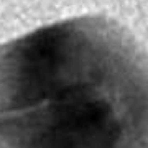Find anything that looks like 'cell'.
<instances>
[{
  "mask_svg": "<svg viewBox=\"0 0 148 148\" xmlns=\"http://www.w3.org/2000/svg\"><path fill=\"white\" fill-rule=\"evenodd\" d=\"M0 148H148V51L99 15L2 45Z\"/></svg>",
  "mask_w": 148,
  "mask_h": 148,
  "instance_id": "6da1fadb",
  "label": "cell"
}]
</instances>
